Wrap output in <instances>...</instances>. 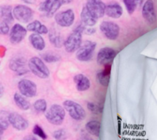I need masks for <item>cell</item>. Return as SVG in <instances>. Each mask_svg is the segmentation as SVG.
<instances>
[{"instance_id": "f35d334b", "label": "cell", "mask_w": 157, "mask_h": 140, "mask_svg": "<svg viewBox=\"0 0 157 140\" xmlns=\"http://www.w3.org/2000/svg\"><path fill=\"white\" fill-rule=\"evenodd\" d=\"M4 132H5V130L1 127V126H0V139H2V137Z\"/></svg>"}, {"instance_id": "74e56055", "label": "cell", "mask_w": 157, "mask_h": 140, "mask_svg": "<svg viewBox=\"0 0 157 140\" xmlns=\"http://www.w3.org/2000/svg\"><path fill=\"white\" fill-rule=\"evenodd\" d=\"M21 1H23L24 2H25V3H27V4L33 5L36 2L37 0H21Z\"/></svg>"}, {"instance_id": "277c9868", "label": "cell", "mask_w": 157, "mask_h": 140, "mask_svg": "<svg viewBox=\"0 0 157 140\" xmlns=\"http://www.w3.org/2000/svg\"><path fill=\"white\" fill-rule=\"evenodd\" d=\"M97 43L92 41H84L76 51V58L82 62L90 61L93 58L94 53L96 49Z\"/></svg>"}, {"instance_id": "f546056e", "label": "cell", "mask_w": 157, "mask_h": 140, "mask_svg": "<svg viewBox=\"0 0 157 140\" xmlns=\"http://www.w3.org/2000/svg\"><path fill=\"white\" fill-rule=\"evenodd\" d=\"M41 58L45 62L49 63V64L58 62L61 59L58 55L53 53H44L41 55Z\"/></svg>"}, {"instance_id": "52a82bcc", "label": "cell", "mask_w": 157, "mask_h": 140, "mask_svg": "<svg viewBox=\"0 0 157 140\" xmlns=\"http://www.w3.org/2000/svg\"><path fill=\"white\" fill-rule=\"evenodd\" d=\"M100 30L107 39L114 41L119 37L121 28L119 25L113 21H104L100 25Z\"/></svg>"}, {"instance_id": "5b68a950", "label": "cell", "mask_w": 157, "mask_h": 140, "mask_svg": "<svg viewBox=\"0 0 157 140\" xmlns=\"http://www.w3.org/2000/svg\"><path fill=\"white\" fill-rule=\"evenodd\" d=\"M63 107L65 111L68 113L69 116L75 120L82 121L86 118V111L84 109L81 104L75 101L70 100L64 101Z\"/></svg>"}, {"instance_id": "9a60e30c", "label": "cell", "mask_w": 157, "mask_h": 140, "mask_svg": "<svg viewBox=\"0 0 157 140\" xmlns=\"http://www.w3.org/2000/svg\"><path fill=\"white\" fill-rule=\"evenodd\" d=\"M142 15L145 21L149 24L153 25L156 22L157 16L153 0H147L144 2L142 9Z\"/></svg>"}, {"instance_id": "5bb4252c", "label": "cell", "mask_w": 157, "mask_h": 140, "mask_svg": "<svg viewBox=\"0 0 157 140\" xmlns=\"http://www.w3.org/2000/svg\"><path fill=\"white\" fill-rule=\"evenodd\" d=\"M27 29L20 24H15L9 31V41L12 44L21 43L27 35Z\"/></svg>"}, {"instance_id": "6da1fadb", "label": "cell", "mask_w": 157, "mask_h": 140, "mask_svg": "<svg viewBox=\"0 0 157 140\" xmlns=\"http://www.w3.org/2000/svg\"><path fill=\"white\" fill-rule=\"evenodd\" d=\"M85 25L80 24L69 35L64 42V47L67 53H74L78 49L82 43V35Z\"/></svg>"}, {"instance_id": "ac0fdd59", "label": "cell", "mask_w": 157, "mask_h": 140, "mask_svg": "<svg viewBox=\"0 0 157 140\" xmlns=\"http://www.w3.org/2000/svg\"><path fill=\"white\" fill-rule=\"evenodd\" d=\"M123 12L124 10L122 6L117 2H112L106 6L105 15L110 18H115V19L121 18L123 15Z\"/></svg>"}, {"instance_id": "4316f807", "label": "cell", "mask_w": 157, "mask_h": 140, "mask_svg": "<svg viewBox=\"0 0 157 140\" xmlns=\"http://www.w3.org/2000/svg\"><path fill=\"white\" fill-rule=\"evenodd\" d=\"M145 0H123L127 11L130 15H132L138 7L141 6Z\"/></svg>"}, {"instance_id": "836d02e7", "label": "cell", "mask_w": 157, "mask_h": 140, "mask_svg": "<svg viewBox=\"0 0 157 140\" xmlns=\"http://www.w3.org/2000/svg\"><path fill=\"white\" fill-rule=\"evenodd\" d=\"M66 133L63 129H61V130H58L54 132L53 133V137L56 139H64V136H65Z\"/></svg>"}, {"instance_id": "d590c367", "label": "cell", "mask_w": 157, "mask_h": 140, "mask_svg": "<svg viewBox=\"0 0 157 140\" xmlns=\"http://www.w3.org/2000/svg\"><path fill=\"white\" fill-rule=\"evenodd\" d=\"M4 93H5L4 87H3L2 84H0V98L2 97V96L4 95Z\"/></svg>"}, {"instance_id": "e575fe53", "label": "cell", "mask_w": 157, "mask_h": 140, "mask_svg": "<svg viewBox=\"0 0 157 140\" xmlns=\"http://www.w3.org/2000/svg\"><path fill=\"white\" fill-rule=\"evenodd\" d=\"M95 32H96V30H95V28H94L92 27H89V28H84V32L85 34H87V35H93V34L95 33Z\"/></svg>"}, {"instance_id": "7402d4cb", "label": "cell", "mask_w": 157, "mask_h": 140, "mask_svg": "<svg viewBox=\"0 0 157 140\" xmlns=\"http://www.w3.org/2000/svg\"><path fill=\"white\" fill-rule=\"evenodd\" d=\"M29 41L32 47L37 51H42L45 47V41L41 35L37 33H32L29 35Z\"/></svg>"}, {"instance_id": "484cf974", "label": "cell", "mask_w": 157, "mask_h": 140, "mask_svg": "<svg viewBox=\"0 0 157 140\" xmlns=\"http://www.w3.org/2000/svg\"><path fill=\"white\" fill-rule=\"evenodd\" d=\"M0 17L2 20L6 21L7 24H11L14 21L13 13H12V7L9 6H3L0 9Z\"/></svg>"}, {"instance_id": "603a6c76", "label": "cell", "mask_w": 157, "mask_h": 140, "mask_svg": "<svg viewBox=\"0 0 157 140\" xmlns=\"http://www.w3.org/2000/svg\"><path fill=\"white\" fill-rule=\"evenodd\" d=\"M81 19L82 24L87 27H93L98 22V19L91 15V13L87 10L85 6L82 8V10H81Z\"/></svg>"}, {"instance_id": "8fae6325", "label": "cell", "mask_w": 157, "mask_h": 140, "mask_svg": "<svg viewBox=\"0 0 157 140\" xmlns=\"http://www.w3.org/2000/svg\"><path fill=\"white\" fill-rule=\"evenodd\" d=\"M18 89L20 93L25 97L32 98L37 95V85L29 79H22L18 81Z\"/></svg>"}, {"instance_id": "2e32d148", "label": "cell", "mask_w": 157, "mask_h": 140, "mask_svg": "<svg viewBox=\"0 0 157 140\" xmlns=\"http://www.w3.org/2000/svg\"><path fill=\"white\" fill-rule=\"evenodd\" d=\"M9 122L15 130L18 131H24L27 130L29 123L19 113L12 112L9 114Z\"/></svg>"}, {"instance_id": "83f0119b", "label": "cell", "mask_w": 157, "mask_h": 140, "mask_svg": "<svg viewBox=\"0 0 157 140\" xmlns=\"http://www.w3.org/2000/svg\"><path fill=\"white\" fill-rule=\"evenodd\" d=\"M34 109L35 110V111H37L38 113H45L46 110H47L48 104L47 102L44 99H38L33 104Z\"/></svg>"}, {"instance_id": "f1b7e54d", "label": "cell", "mask_w": 157, "mask_h": 140, "mask_svg": "<svg viewBox=\"0 0 157 140\" xmlns=\"http://www.w3.org/2000/svg\"><path fill=\"white\" fill-rule=\"evenodd\" d=\"M9 113H8L6 110H1L0 111V126L5 130H6L9 128Z\"/></svg>"}, {"instance_id": "d6a6232c", "label": "cell", "mask_w": 157, "mask_h": 140, "mask_svg": "<svg viewBox=\"0 0 157 140\" xmlns=\"http://www.w3.org/2000/svg\"><path fill=\"white\" fill-rule=\"evenodd\" d=\"M9 31H10V28H9V24L2 20H0V35H8L9 33Z\"/></svg>"}, {"instance_id": "9c48e42d", "label": "cell", "mask_w": 157, "mask_h": 140, "mask_svg": "<svg viewBox=\"0 0 157 140\" xmlns=\"http://www.w3.org/2000/svg\"><path fill=\"white\" fill-rule=\"evenodd\" d=\"M63 5L62 0H44L40 4L38 9L46 16L52 17Z\"/></svg>"}, {"instance_id": "8992f818", "label": "cell", "mask_w": 157, "mask_h": 140, "mask_svg": "<svg viewBox=\"0 0 157 140\" xmlns=\"http://www.w3.org/2000/svg\"><path fill=\"white\" fill-rule=\"evenodd\" d=\"M14 18L21 23H29L33 18L34 12L31 8L25 5H17L12 9Z\"/></svg>"}, {"instance_id": "44dd1931", "label": "cell", "mask_w": 157, "mask_h": 140, "mask_svg": "<svg viewBox=\"0 0 157 140\" xmlns=\"http://www.w3.org/2000/svg\"><path fill=\"white\" fill-rule=\"evenodd\" d=\"M26 29L29 32L39 34V35H46L48 33L49 31L48 28L38 20H34L29 22L26 27Z\"/></svg>"}, {"instance_id": "4fadbf2b", "label": "cell", "mask_w": 157, "mask_h": 140, "mask_svg": "<svg viewBox=\"0 0 157 140\" xmlns=\"http://www.w3.org/2000/svg\"><path fill=\"white\" fill-rule=\"evenodd\" d=\"M27 61L23 57H15L9 62V68L15 72L18 76H21L29 72V67H27Z\"/></svg>"}, {"instance_id": "ffe728a7", "label": "cell", "mask_w": 157, "mask_h": 140, "mask_svg": "<svg viewBox=\"0 0 157 140\" xmlns=\"http://www.w3.org/2000/svg\"><path fill=\"white\" fill-rule=\"evenodd\" d=\"M110 71H111V64H109V65L104 66V70H101L97 74V80L103 87H107L108 86L109 82H110Z\"/></svg>"}, {"instance_id": "cb8c5ba5", "label": "cell", "mask_w": 157, "mask_h": 140, "mask_svg": "<svg viewBox=\"0 0 157 140\" xmlns=\"http://www.w3.org/2000/svg\"><path fill=\"white\" fill-rule=\"evenodd\" d=\"M14 102L15 105L21 110H29L31 108V104L27 99H25V96L21 95V93H15L14 94Z\"/></svg>"}, {"instance_id": "d4e9b609", "label": "cell", "mask_w": 157, "mask_h": 140, "mask_svg": "<svg viewBox=\"0 0 157 140\" xmlns=\"http://www.w3.org/2000/svg\"><path fill=\"white\" fill-rule=\"evenodd\" d=\"M101 124L98 120H90L87 122L85 125V130L89 134L94 136L99 137L101 134Z\"/></svg>"}, {"instance_id": "d6986e66", "label": "cell", "mask_w": 157, "mask_h": 140, "mask_svg": "<svg viewBox=\"0 0 157 140\" xmlns=\"http://www.w3.org/2000/svg\"><path fill=\"white\" fill-rule=\"evenodd\" d=\"M48 34L49 41L54 47L60 48L62 46H64V38L58 30H56L55 28H52L50 31H48Z\"/></svg>"}, {"instance_id": "7c38bea8", "label": "cell", "mask_w": 157, "mask_h": 140, "mask_svg": "<svg viewBox=\"0 0 157 140\" xmlns=\"http://www.w3.org/2000/svg\"><path fill=\"white\" fill-rule=\"evenodd\" d=\"M117 55V52L114 49L109 47H103L100 49L97 55V61L99 64L102 66L112 64L115 57Z\"/></svg>"}, {"instance_id": "e0dca14e", "label": "cell", "mask_w": 157, "mask_h": 140, "mask_svg": "<svg viewBox=\"0 0 157 140\" xmlns=\"http://www.w3.org/2000/svg\"><path fill=\"white\" fill-rule=\"evenodd\" d=\"M74 81L76 85L77 90L84 92L89 90L90 87V81L87 77L82 74H78L74 77Z\"/></svg>"}, {"instance_id": "8d00e7d4", "label": "cell", "mask_w": 157, "mask_h": 140, "mask_svg": "<svg viewBox=\"0 0 157 140\" xmlns=\"http://www.w3.org/2000/svg\"><path fill=\"white\" fill-rule=\"evenodd\" d=\"M5 53H6V48L2 46H0V57L4 56Z\"/></svg>"}, {"instance_id": "ba28073f", "label": "cell", "mask_w": 157, "mask_h": 140, "mask_svg": "<svg viewBox=\"0 0 157 140\" xmlns=\"http://www.w3.org/2000/svg\"><path fill=\"white\" fill-rule=\"evenodd\" d=\"M75 20V14L71 9L58 12L55 15V21L58 25L62 28L71 27Z\"/></svg>"}, {"instance_id": "3957f363", "label": "cell", "mask_w": 157, "mask_h": 140, "mask_svg": "<svg viewBox=\"0 0 157 140\" xmlns=\"http://www.w3.org/2000/svg\"><path fill=\"white\" fill-rule=\"evenodd\" d=\"M45 118L49 123L55 126H60L63 123L65 118V110L59 104H53L46 110Z\"/></svg>"}, {"instance_id": "4dcf8cb0", "label": "cell", "mask_w": 157, "mask_h": 140, "mask_svg": "<svg viewBox=\"0 0 157 140\" xmlns=\"http://www.w3.org/2000/svg\"><path fill=\"white\" fill-rule=\"evenodd\" d=\"M87 109L90 112H91L92 113L94 114H98V113H102V107H100L99 105L98 104H94L93 102H88L87 104Z\"/></svg>"}, {"instance_id": "1f68e13d", "label": "cell", "mask_w": 157, "mask_h": 140, "mask_svg": "<svg viewBox=\"0 0 157 140\" xmlns=\"http://www.w3.org/2000/svg\"><path fill=\"white\" fill-rule=\"evenodd\" d=\"M32 131H33V133L35 136H38V137L43 139H47V135H46V133H44V130H43L40 126L38 125L34 126L33 130H32Z\"/></svg>"}, {"instance_id": "7a4b0ae2", "label": "cell", "mask_w": 157, "mask_h": 140, "mask_svg": "<svg viewBox=\"0 0 157 140\" xmlns=\"http://www.w3.org/2000/svg\"><path fill=\"white\" fill-rule=\"evenodd\" d=\"M28 67L33 74L41 79H46L50 75V70L45 63L38 57H32L28 61Z\"/></svg>"}, {"instance_id": "30bf717a", "label": "cell", "mask_w": 157, "mask_h": 140, "mask_svg": "<svg viewBox=\"0 0 157 140\" xmlns=\"http://www.w3.org/2000/svg\"><path fill=\"white\" fill-rule=\"evenodd\" d=\"M85 6L97 19L102 18L105 15L106 5L102 0H87Z\"/></svg>"}]
</instances>
